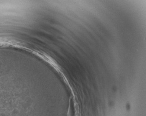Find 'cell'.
Masks as SVG:
<instances>
[]
</instances>
